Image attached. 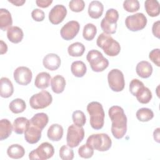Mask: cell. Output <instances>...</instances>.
I'll use <instances>...</instances> for the list:
<instances>
[{"mask_svg": "<svg viewBox=\"0 0 160 160\" xmlns=\"http://www.w3.org/2000/svg\"><path fill=\"white\" fill-rule=\"evenodd\" d=\"M72 74L77 78L83 77L87 71V68L84 62L82 61H76L72 62L71 66Z\"/></svg>", "mask_w": 160, "mask_h": 160, "instance_id": "cell-30", "label": "cell"}, {"mask_svg": "<svg viewBox=\"0 0 160 160\" xmlns=\"http://www.w3.org/2000/svg\"><path fill=\"white\" fill-rule=\"evenodd\" d=\"M51 80V77L48 72H41L38 74L35 78L34 85L39 89H45L49 87Z\"/></svg>", "mask_w": 160, "mask_h": 160, "instance_id": "cell-23", "label": "cell"}, {"mask_svg": "<svg viewBox=\"0 0 160 160\" xmlns=\"http://www.w3.org/2000/svg\"><path fill=\"white\" fill-rule=\"evenodd\" d=\"M160 49L159 48L152 49L149 54V58L157 66H160Z\"/></svg>", "mask_w": 160, "mask_h": 160, "instance_id": "cell-42", "label": "cell"}, {"mask_svg": "<svg viewBox=\"0 0 160 160\" xmlns=\"http://www.w3.org/2000/svg\"><path fill=\"white\" fill-rule=\"evenodd\" d=\"M123 8L129 12H134L139 10L140 4L138 0H126L123 2Z\"/></svg>", "mask_w": 160, "mask_h": 160, "instance_id": "cell-39", "label": "cell"}, {"mask_svg": "<svg viewBox=\"0 0 160 160\" xmlns=\"http://www.w3.org/2000/svg\"><path fill=\"white\" fill-rule=\"evenodd\" d=\"M104 6L102 3L99 1H91L88 7V14L93 19L99 18L103 12Z\"/></svg>", "mask_w": 160, "mask_h": 160, "instance_id": "cell-20", "label": "cell"}, {"mask_svg": "<svg viewBox=\"0 0 160 160\" xmlns=\"http://www.w3.org/2000/svg\"><path fill=\"white\" fill-rule=\"evenodd\" d=\"M112 122L111 132L118 139L122 138L127 131V117L123 109L119 106H112L108 111Z\"/></svg>", "mask_w": 160, "mask_h": 160, "instance_id": "cell-1", "label": "cell"}, {"mask_svg": "<svg viewBox=\"0 0 160 160\" xmlns=\"http://www.w3.org/2000/svg\"><path fill=\"white\" fill-rule=\"evenodd\" d=\"M12 125L8 119H2L0 121V140L7 139L12 133Z\"/></svg>", "mask_w": 160, "mask_h": 160, "instance_id": "cell-28", "label": "cell"}, {"mask_svg": "<svg viewBox=\"0 0 160 160\" xmlns=\"http://www.w3.org/2000/svg\"><path fill=\"white\" fill-rule=\"evenodd\" d=\"M72 119L74 124L79 127L84 126L86 121L84 113L80 110H76L72 112Z\"/></svg>", "mask_w": 160, "mask_h": 160, "instance_id": "cell-36", "label": "cell"}, {"mask_svg": "<svg viewBox=\"0 0 160 160\" xmlns=\"http://www.w3.org/2000/svg\"><path fill=\"white\" fill-rule=\"evenodd\" d=\"M7 154L12 159H20L25 154V150L20 144H14L8 147L7 149Z\"/></svg>", "mask_w": 160, "mask_h": 160, "instance_id": "cell-29", "label": "cell"}, {"mask_svg": "<svg viewBox=\"0 0 160 160\" xmlns=\"http://www.w3.org/2000/svg\"><path fill=\"white\" fill-rule=\"evenodd\" d=\"M59 154L62 160H72L74 158V151L68 145H63L60 148Z\"/></svg>", "mask_w": 160, "mask_h": 160, "instance_id": "cell-37", "label": "cell"}, {"mask_svg": "<svg viewBox=\"0 0 160 160\" xmlns=\"http://www.w3.org/2000/svg\"><path fill=\"white\" fill-rule=\"evenodd\" d=\"M12 24V16L10 12L4 8L0 9V28L2 31L8 30Z\"/></svg>", "mask_w": 160, "mask_h": 160, "instance_id": "cell-24", "label": "cell"}, {"mask_svg": "<svg viewBox=\"0 0 160 160\" xmlns=\"http://www.w3.org/2000/svg\"><path fill=\"white\" fill-rule=\"evenodd\" d=\"M135 96L140 103L147 104L151 100L152 95L150 89L144 86L138 91Z\"/></svg>", "mask_w": 160, "mask_h": 160, "instance_id": "cell-31", "label": "cell"}, {"mask_svg": "<svg viewBox=\"0 0 160 160\" xmlns=\"http://www.w3.org/2000/svg\"><path fill=\"white\" fill-rule=\"evenodd\" d=\"M47 136L52 141H60L63 136V128L59 124H52L48 129Z\"/></svg>", "mask_w": 160, "mask_h": 160, "instance_id": "cell-19", "label": "cell"}, {"mask_svg": "<svg viewBox=\"0 0 160 160\" xmlns=\"http://www.w3.org/2000/svg\"><path fill=\"white\" fill-rule=\"evenodd\" d=\"M119 13L118 11L113 8L109 9L101 22V28L103 32L109 35L114 34L116 31Z\"/></svg>", "mask_w": 160, "mask_h": 160, "instance_id": "cell-6", "label": "cell"}, {"mask_svg": "<svg viewBox=\"0 0 160 160\" xmlns=\"http://www.w3.org/2000/svg\"><path fill=\"white\" fill-rule=\"evenodd\" d=\"M86 59L91 69L94 72H102L109 66L108 60L103 56L100 51L96 49L90 50L87 54Z\"/></svg>", "mask_w": 160, "mask_h": 160, "instance_id": "cell-5", "label": "cell"}, {"mask_svg": "<svg viewBox=\"0 0 160 160\" xmlns=\"http://www.w3.org/2000/svg\"><path fill=\"white\" fill-rule=\"evenodd\" d=\"M152 66L150 62L147 61L139 62L136 67L137 74L142 78H148L152 73Z\"/></svg>", "mask_w": 160, "mask_h": 160, "instance_id": "cell-18", "label": "cell"}, {"mask_svg": "<svg viewBox=\"0 0 160 160\" xmlns=\"http://www.w3.org/2000/svg\"><path fill=\"white\" fill-rule=\"evenodd\" d=\"M97 33V28L92 23L86 24L83 28L82 36L85 40H92Z\"/></svg>", "mask_w": 160, "mask_h": 160, "instance_id": "cell-35", "label": "cell"}, {"mask_svg": "<svg viewBox=\"0 0 160 160\" xmlns=\"http://www.w3.org/2000/svg\"><path fill=\"white\" fill-rule=\"evenodd\" d=\"M78 154L82 158H90L94 154V149L91 146L86 143L79 148Z\"/></svg>", "mask_w": 160, "mask_h": 160, "instance_id": "cell-38", "label": "cell"}, {"mask_svg": "<svg viewBox=\"0 0 160 160\" xmlns=\"http://www.w3.org/2000/svg\"><path fill=\"white\" fill-rule=\"evenodd\" d=\"M144 8L147 14L151 17H156L160 13L159 3L156 0H146Z\"/></svg>", "mask_w": 160, "mask_h": 160, "instance_id": "cell-27", "label": "cell"}, {"mask_svg": "<svg viewBox=\"0 0 160 160\" xmlns=\"http://www.w3.org/2000/svg\"><path fill=\"white\" fill-rule=\"evenodd\" d=\"M7 37L11 42L17 44L22 40L24 33L19 27L11 26L7 30Z\"/></svg>", "mask_w": 160, "mask_h": 160, "instance_id": "cell-21", "label": "cell"}, {"mask_svg": "<svg viewBox=\"0 0 160 160\" xmlns=\"http://www.w3.org/2000/svg\"><path fill=\"white\" fill-rule=\"evenodd\" d=\"M31 16L32 19L38 22L42 21L45 18L44 12L40 9H34L31 12Z\"/></svg>", "mask_w": 160, "mask_h": 160, "instance_id": "cell-43", "label": "cell"}, {"mask_svg": "<svg viewBox=\"0 0 160 160\" xmlns=\"http://www.w3.org/2000/svg\"><path fill=\"white\" fill-rule=\"evenodd\" d=\"M87 111L90 116V125L94 129L102 128L104 123L105 113L102 104L97 101L89 102L87 106Z\"/></svg>", "mask_w": 160, "mask_h": 160, "instance_id": "cell-2", "label": "cell"}, {"mask_svg": "<svg viewBox=\"0 0 160 160\" xmlns=\"http://www.w3.org/2000/svg\"><path fill=\"white\" fill-rule=\"evenodd\" d=\"M80 29L79 23L76 21H70L66 23L61 29L60 34L62 39L69 41L74 39Z\"/></svg>", "mask_w": 160, "mask_h": 160, "instance_id": "cell-12", "label": "cell"}, {"mask_svg": "<svg viewBox=\"0 0 160 160\" xmlns=\"http://www.w3.org/2000/svg\"><path fill=\"white\" fill-rule=\"evenodd\" d=\"M52 101V97L51 94L48 91L42 90L30 98L29 104L34 109H40L49 106Z\"/></svg>", "mask_w": 160, "mask_h": 160, "instance_id": "cell-8", "label": "cell"}, {"mask_svg": "<svg viewBox=\"0 0 160 160\" xmlns=\"http://www.w3.org/2000/svg\"><path fill=\"white\" fill-rule=\"evenodd\" d=\"M136 116L139 121L148 122L153 118L154 112L149 108H142L137 111Z\"/></svg>", "mask_w": 160, "mask_h": 160, "instance_id": "cell-34", "label": "cell"}, {"mask_svg": "<svg viewBox=\"0 0 160 160\" xmlns=\"http://www.w3.org/2000/svg\"><path fill=\"white\" fill-rule=\"evenodd\" d=\"M30 126V121L24 117L17 118L13 122V131L18 134H22L25 132Z\"/></svg>", "mask_w": 160, "mask_h": 160, "instance_id": "cell-22", "label": "cell"}, {"mask_svg": "<svg viewBox=\"0 0 160 160\" xmlns=\"http://www.w3.org/2000/svg\"><path fill=\"white\" fill-rule=\"evenodd\" d=\"M84 45L80 42H76L70 44L68 48V52L72 57H80L85 51Z\"/></svg>", "mask_w": 160, "mask_h": 160, "instance_id": "cell-32", "label": "cell"}, {"mask_svg": "<svg viewBox=\"0 0 160 160\" xmlns=\"http://www.w3.org/2000/svg\"><path fill=\"white\" fill-rule=\"evenodd\" d=\"M61 61L60 57L54 53L46 54L42 60V64L45 68L50 71H55L61 66Z\"/></svg>", "mask_w": 160, "mask_h": 160, "instance_id": "cell-15", "label": "cell"}, {"mask_svg": "<svg viewBox=\"0 0 160 160\" xmlns=\"http://www.w3.org/2000/svg\"><path fill=\"white\" fill-rule=\"evenodd\" d=\"M159 23H160V21H157L153 23L152 27V34L157 38H159V35H160V32H159V31H160L159 25L160 24H159Z\"/></svg>", "mask_w": 160, "mask_h": 160, "instance_id": "cell-44", "label": "cell"}, {"mask_svg": "<svg viewBox=\"0 0 160 160\" xmlns=\"http://www.w3.org/2000/svg\"><path fill=\"white\" fill-rule=\"evenodd\" d=\"M147 18L142 12H138L126 17L125 24L131 31H139L143 29L147 24Z\"/></svg>", "mask_w": 160, "mask_h": 160, "instance_id": "cell-11", "label": "cell"}, {"mask_svg": "<svg viewBox=\"0 0 160 160\" xmlns=\"http://www.w3.org/2000/svg\"><path fill=\"white\" fill-rule=\"evenodd\" d=\"M67 14V9L64 5H55L49 12V20L53 24H59L63 21Z\"/></svg>", "mask_w": 160, "mask_h": 160, "instance_id": "cell-14", "label": "cell"}, {"mask_svg": "<svg viewBox=\"0 0 160 160\" xmlns=\"http://www.w3.org/2000/svg\"><path fill=\"white\" fill-rule=\"evenodd\" d=\"M86 144L91 146L94 149L103 152L111 148L112 141L106 133L92 134L88 138Z\"/></svg>", "mask_w": 160, "mask_h": 160, "instance_id": "cell-4", "label": "cell"}, {"mask_svg": "<svg viewBox=\"0 0 160 160\" xmlns=\"http://www.w3.org/2000/svg\"><path fill=\"white\" fill-rule=\"evenodd\" d=\"M14 92V87L9 79L2 77L0 79V96L4 98L11 97Z\"/></svg>", "mask_w": 160, "mask_h": 160, "instance_id": "cell-17", "label": "cell"}, {"mask_svg": "<svg viewBox=\"0 0 160 160\" xmlns=\"http://www.w3.org/2000/svg\"><path fill=\"white\" fill-rule=\"evenodd\" d=\"M109 88L115 92L122 91L125 86V81L122 72L118 69H111L108 74Z\"/></svg>", "mask_w": 160, "mask_h": 160, "instance_id": "cell-10", "label": "cell"}, {"mask_svg": "<svg viewBox=\"0 0 160 160\" xmlns=\"http://www.w3.org/2000/svg\"><path fill=\"white\" fill-rule=\"evenodd\" d=\"M54 153L53 146L48 142H44L29 152V158L32 160H46L52 158Z\"/></svg>", "mask_w": 160, "mask_h": 160, "instance_id": "cell-7", "label": "cell"}, {"mask_svg": "<svg viewBox=\"0 0 160 160\" xmlns=\"http://www.w3.org/2000/svg\"><path fill=\"white\" fill-rule=\"evenodd\" d=\"M144 86V84L142 81L138 79H133L131 80L129 84V91L133 95L136 96L138 91Z\"/></svg>", "mask_w": 160, "mask_h": 160, "instance_id": "cell-41", "label": "cell"}, {"mask_svg": "<svg viewBox=\"0 0 160 160\" xmlns=\"http://www.w3.org/2000/svg\"><path fill=\"white\" fill-rule=\"evenodd\" d=\"M96 44L109 56H116L119 54L121 51L119 43L114 40L109 34L104 32L99 34L97 39Z\"/></svg>", "mask_w": 160, "mask_h": 160, "instance_id": "cell-3", "label": "cell"}, {"mask_svg": "<svg viewBox=\"0 0 160 160\" xmlns=\"http://www.w3.org/2000/svg\"><path fill=\"white\" fill-rule=\"evenodd\" d=\"M159 130H160V128H156L154 132H153V137H154V141H156L157 142H159Z\"/></svg>", "mask_w": 160, "mask_h": 160, "instance_id": "cell-48", "label": "cell"}, {"mask_svg": "<svg viewBox=\"0 0 160 160\" xmlns=\"http://www.w3.org/2000/svg\"><path fill=\"white\" fill-rule=\"evenodd\" d=\"M42 130L30 123V126L24 132V139L27 142L33 144L37 143L41 138Z\"/></svg>", "mask_w": 160, "mask_h": 160, "instance_id": "cell-16", "label": "cell"}, {"mask_svg": "<svg viewBox=\"0 0 160 160\" xmlns=\"http://www.w3.org/2000/svg\"><path fill=\"white\" fill-rule=\"evenodd\" d=\"M51 86L54 93H62L66 86V80L64 78L59 74L56 75L51 80Z\"/></svg>", "mask_w": 160, "mask_h": 160, "instance_id": "cell-25", "label": "cell"}, {"mask_svg": "<svg viewBox=\"0 0 160 160\" xmlns=\"http://www.w3.org/2000/svg\"><path fill=\"white\" fill-rule=\"evenodd\" d=\"M70 9L76 12L82 11L85 8V2L82 0H72L69 2Z\"/></svg>", "mask_w": 160, "mask_h": 160, "instance_id": "cell-40", "label": "cell"}, {"mask_svg": "<svg viewBox=\"0 0 160 160\" xmlns=\"http://www.w3.org/2000/svg\"><path fill=\"white\" fill-rule=\"evenodd\" d=\"M52 2V0H36V3L37 6L42 8L49 7Z\"/></svg>", "mask_w": 160, "mask_h": 160, "instance_id": "cell-45", "label": "cell"}, {"mask_svg": "<svg viewBox=\"0 0 160 160\" xmlns=\"http://www.w3.org/2000/svg\"><path fill=\"white\" fill-rule=\"evenodd\" d=\"M49 121L48 116L44 112H39L34 114L30 119V123L33 126L42 130Z\"/></svg>", "mask_w": 160, "mask_h": 160, "instance_id": "cell-26", "label": "cell"}, {"mask_svg": "<svg viewBox=\"0 0 160 160\" xmlns=\"http://www.w3.org/2000/svg\"><path fill=\"white\" fill-rule=\"evenodd\" d=\"M0 51H1V54H4L8 51V46L7 44L2 41H0Z\"/></svg>", "mask_w": 160, "mask_h": 160, "instance_id": "cell-46", "label": "cell"}, {"mask_svg": "<svg viewBox=\"0 0 160 160\" xmlns=\"http://www.w3.org/2000/svg\"><path fill=\"white\" fill-rule=\"evenodd\" d=\"M15 81L22 86L29 84L32 78V73L31 69L25 66H19L17 68L13 73Z\"/></svg>", "mask_w": 160, "mask_h": 160, "instance_id": "cell-13", "label": "cell"}, {"mask_svg": "<svg viewBox=\"0 0 160 160\" xmlns=\"http://www.w3.org/2000/svg\"><path fill=\"white\" fill-rule=\"evenodd\" d=\"M8 2H9L10 3H12L14 6H22L26 2V1L25 0H9Z\"/></svg>", "mask_w": 160, "mask_h": 160, "instance_id": "cell-47", "label": "cell"}, {"mask_svg": "<svg viewBox=\"0 0 160 160\" xmlns=\"http://www.w3.org/2000/svg\"><path fill=\"white\" fill-rule=\"evenodd\" d=\"M9 108L11 111L14 114H19L22 112L26 108L25 101L20 98L13 99L9 105Z\"/></svg>", "mask_w": 160, "mask_h": 160, "instance_id": "cell-33", "label": "cell"}, {"mask_svg": "<svg viewBox=\"0 0 160 160\" xmlns=\"http://www.w3.org/2000/svg\"><path fill=\"white\" fill-rule=\"evenodd\" d=\"M84 137V129L82 127H79L75 124L70 125L68 128L66 142L70 148L77 147L82 141Z\"/></svg>", "mask_w": 160, "mask_h": 160, "instance_id": "cell-9", "label": "cell"}]
</instances>
